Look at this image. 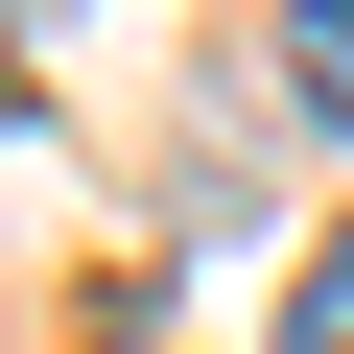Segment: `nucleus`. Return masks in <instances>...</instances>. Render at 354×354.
<instances>
[{"mask_svg":"<svg viewBox=\"0 0 354 354\" xmlns=\"http://www.w3.org/2000/svg\"><path fill=\"white\" fill-rule=\"evenodd\" d=\"M118 354H165V330H118Z\"/></svg>","mask_w":354,"mask_h":354,"instance_id":"obj_3","label":"nucleus"},{"mask_svg":"<svg viewBox=\"0 0 354 354\" xmlns=\"http://www.w3.org/2000/svg\"><path fill=\"white\" fill-rule=\"evenodd\" d=\"M283 118L354 142V0H283Z\"/></svg>","mask_w":354,"mask_h":354,"instance_id":"obj_1","label":"nucleus"},{"mask_svg":"<svg viewBox=\"0 0 354 354\" xmlns=\"http://www.w3.org/2000/svg\"><path fill=\"white\" fill-rule=\"evenodd\" d=\"M283 354H354V236H307V260H283Z\"/></svg>","mask_w":354,"mask_h":354,"instance_id":"obj_2","label":"nucleus"}]
</instances>
